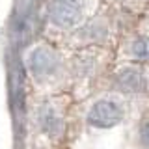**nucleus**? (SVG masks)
<instances>
[{"label":"nucleus","mask_w":149,"mask_h":149,"mask_svg":"<svg viewBox=\"0 0 149 149\" xmlns=\"http://www.w3.org/2000/svg\"><path fill=\"white\" fill-rule=\"evenodd\" d=\"M86 0H50L49 19L58 28H73L84 17Z\"/></svg>","instance_id":"f257e3e1"},{"label":"nucleus","mask_w":149,"mask_h":149,"mask_svg":"<svg viewBox=\"0 0 149 149\" xmlns=\"http://www.w3.org/2000/svg\"><path fill=\"white\" fill-rule=\"evenodd\" d=\"M123 118V110L116 101L112 99H101L90 108L88 112V123L99 129H108L118 125Z\"/></svg>","instance_id":"f03ea898"},{"label":"nucleus","mask_w":149,"mask_h":149,"mask_svg":"<svg viewBox=\"0 0 149 149\" xmlns=\"http://www.w3.org/2000/svg\"><path fill=\"white\" fill-rule=\"evenodd\" d=\"M28 67L37 78L50 77L58 69V56L49 47H39L28 56Z\"/></svg>","instance_id":"7ed1b4c3"},{"label":"nucleus","mask_w":149,"mask_h":149,"mask_svg":"<svg viewBox=\"0 0 149 149\" xmlns=\"http://www.w3.org/2000/svg\"><path fill=\"white\" fill-rule=\"evenodd\" d=\"M118 84L127 91H138L140 84H142V74L138 71H134V69H125V71L119 73Z\"/></svg>","instance_id":"20e7f679"},{"label":"nucleus","mask_w":149,"mask_h":149,"mask_svg":"<svg viewBox=\"0 0 149 149\" xmlns=\"http://www.w3.org/2000/svg\"><path fill=\"white\" fill-rule=\"evenodd\" d=\"M132 54H134V58H136V60H146L147 58V41H146V37L134 41Z\"/></svg>","instance_id":"39448f33"}]
</instances>
